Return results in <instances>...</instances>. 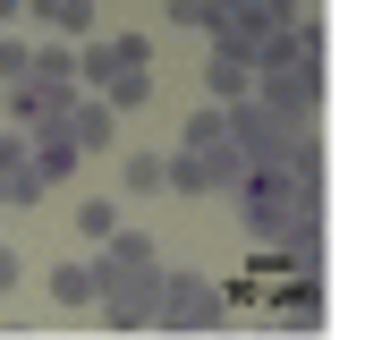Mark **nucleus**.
I'll use <instances>...</instances> for the list:
<instances>
[{"label":"nucleus","instance_id":"1","mask_svg":"<svg viewBox=\"0 0 365 340\" xmlns=\"http://www.w3.org/2000/svg\"><path fill=\"white\" fill-rule=\"evenodd\" d=\"M238 136H247L255 154H280V119H264V111H238Z\"/></svg>","mask_w":365,"mask_h":340},{"label":"nucleus","instance_id":"2","mask_svg":"<svg viewBox=\"0 0 365 340\" xmlns=\"http://www.w3.org/2000/svg\"><path fill=\"white\" fill-rule=\"evenodd\" d=\"M51 289H60L68 306H86V298H93V264H60V281H51Z\"/></svg>","mask_w":365,"mask_h":340},{"label":"nucleus","instance_id":"3","mask_svg":"<svg viewBox=\"0 0 365 340\" xmlns=\"http://www.w3.org/2000/svg\"><path fill=\"white\" fill-rule=\"evenodd\" d=\"M128 179H136V187H145V196H153V187H170V162H153V154H145V162L128 170Z\"/></svg>","mask_w":365,"mask_h":340}]
</instances>
